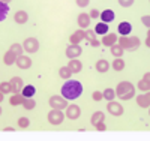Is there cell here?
Instances as JSON below:
<instances>
[{"instance_id": "obj_1", "label": "cell", "mask_w": 150, "mask_h": 141, "mask_svg": "<svg viewBox=\"0 0 150 141\" xmlns=\"http://www.w3.org/2000/svg\"><path fill=\"white\" fill-rule=\"evenodd\" d=\"M83 95V84L77 80H66V83L62 86V96L68 101L78 99Z\"/></svg>"}, {"instance_id": "obj_2", "label": "cell", "mask_w": 150, "mask_h": 141, "mask_svg": "<svg viewBox=\"0 0 150 141\" xmlns=\"http://www.w3.org/2000/svg\"><path fill=\"white\" fill-rule=\"evenodd\" d=\"M116 96L122 101H131L135 96V87L131 81H122L116 87Z\"/></svg>"}, {"instance_id": "obj_3", "label": "cell", "mask_w": 150, "mask_h": 141, "mask_svg": "<svg viewBox=\"0 0 150 141\" xmlns=\"http://www.w3.org/2000/svg\"><path fill=\"white\" fill-rule=\"evenodd\" d=\"M47 119H48V122L51 123V125L57 126V125H62V123H63V120H65V114H63V111L59 110V108H53L51 111L48 113Z\"/></svg>"}, {"instance_id": "obj_4", "label": "cell", "mask_w": 150, "mask_h": 141, "mask_svg": "<svg viewBox=\"0 0 150 141\" xmlns=\"http://www.w3.org/2000/svg\"><path fill=\"white\" fill-rule=\"evenodd\" d=\"M48 104L51 108H59V110H63L66 108L69 104H68V99L63 98V96H60V95H53L51 98L48 99Z\"/></svg>"}, {"instance_id": "obj_5", "label": "cell", "mask_w": 150, "mask_h": 141, "mask_svg": "<svg viewBox=\"0 0 150 141\" xmlns=\"http://www.w3.org/2000/svg\"><path fill=\"white\" fill-rule=\"evenodd\" d=\"M65 116H66L68 119H71V120H77V119H80V116H81V107L77 105V104H69V105L66 107Z\"/></svg>"}, {"instance_id": "obj_6", "label": "cell", "mask_w": 150, "mask_h": 141, "mask_svg": "<svg viewBox=\"0 0 150 141\" xmlns=\"http://www.w3.org/2000/svg\"><path fill=\"white\" fill-rule=\"evenodd\" d=\"M107 110H108V113L111 114V116H116V117L122 116V114L125 113L123 105H122V104H119V102H116V101H108Z\"/></svg>"}, {"instance_id": "obj_7", "label": "cell", "mask_w": 150, "mask_h": 141, "mask_svg": "<svg viewBox=\"0 0 150 141\" xmlns=\"http://www.w3.org/2000/svg\"><path fill=\"white\" fill-rule=\"evenodd\" d=\"M23 48H24V51H27V53H36V51L39 50V41H38L36 38H27V39L23 42Z\"/></svg>"}, {"instance_id": "obj_8", "label": "cell", "mask_w": 150, "mask_h": 141, "mask_svg": "<svg viewBox=\"0 0 150 141\" xmlns=\"http://www.w3.org/2000/svg\"><path fill=\"white\" fill-rule=\"evenodd\" d=\"M83 53V48L78 45V44H71L68 48H66V57L68 59H78Z\"/></svg>"}, {"instance_id": "obj_9", "label": "cell", "mask_w": 150, "mask_h": 141, "mask_svg": "<svg viewBox=\"0 0 150 141\" xmlns=\"http://www.w3.org/2000/svg\"><path fill=\"white\" fill-rule=\"evenodd\" d=\"M11 83V89H12V93H21L23 87H24V81L21 77H12L9 80Z\"/></svg>"}, {"instance_id": "obj_10", "label": "cell", "mask_w": 150, "mask_h": 141, "mask_svg": "<svg viewBox=\"0 0 150 141\" xmlns=\"http://www.w3.org/2000/svg\"><path fill=\"white\" fill-rule=\"evenodd\" d=\"M15 65H17L20 69H29V68L32 66V59H30L29 56L21 54V56H18V57H17Z\"/></svg>"}, {"instance_id": "obj_11", "label": "cell", "mask_w": 150, "mask_h": 141, "mask_svg": "<svg viewBox=\"0 0 150 141\" xmlns=\"http://www.w3.org/2000/svg\"><path fill=\"white\" fill-rule=\"evenodd\" d=\"M90 15L89 14H86V12H81V14L78 15V26H80V29H83V30H87L89 29V26H90Z\"/></svg>"}, {"instance_id": "obj_12", "label": "cell", "mask_w": 150, "mask_h": 141, "mask_svg": "<svg viewBox=\"0 0 150 141\" xmlns=\"http://www.w3.org/2000/svg\"><path fill=\"white\" fill-rule=\"evenodd\" d=\"M137 104H138V107H141V108H149L150 107V90L144 92L140 96H137Z\"/></svg>"}, {"instance_id": "obj_13", "label": "cell", "mask_w": 150, "mask_h": 141, "mask_svg": "<svg viewBox=\"0 0 150 141\" xmlns=\"http://www.w3.org/2000/svg\"><path fill=\"white\" fill-rule=\"evenodd\" d=\"M117 39H119V36H117L116 33H107V35H104V38H102V41H101V44L110 48L111 45H114V44H117Z\"/></svg>"}, {"instance_id": "obj_14", "label": "cell", "mask_w": 150, "mask_h": 141, "mask_svg": "<svg viewBox=\"0 0 150 141\" xmlns=\"http://www.w3.org/2000/svg\"><path fill=\"white\" fill-rule=\"evenodd\" d=\"M117 32H119V35H122V36H128V35L132 32V24H131L129 21H122V23L117 26Z\"/></svg>"}, {"instance_id": "obj_15", "label": "cell", "mask_w": 150, "mask_h": 141, "mask_svg": "<svg viewBox=\"0 0 150 141\" xmlns=\"http://www.w3.org/2000/svg\"><path fill=\"white\" fill-rule=\"evenodd\" d=\"M140 45H141V41H140L138 36H129L126 50H128V51H137V50L140 48Z\"/></svg>"}, {"instance_id": "obj_16", "label": "cell", "mask_w": 150, "mask_h": 141, "mask_svg": "<svg viewBox=\"0 0 150 141\" xmlns=\"http://www.w3.org/2000/svg\"><path fill=\"white\" fill-rule=\"evenodd\" d=\"M95 69H96L99 74H105V72H108V69H110V63H108V60H105V59L98 60V62L95 63Z\"/></svg>"}, {"instance_id": "obj_17", "label": "cell", "mask_w": 150, "mask_h": 141, "mask_svg": "<svg viewBox=\"0 0 150 141\" xmlns=\"http://www.w3.org/2000/svg\"><path fill=\"white\" fill-rule=\"evenodd\" d=\"M114 18H116V14H114V11L112 9H105V11H102L101 12V21L102 23H111V21H114Z\"/></svg>"}, {"instance_id": "obj_18", "label": "cell", "mask_w": 150, "mask_h": 141, "mask_svg": "<svg viewBox=\"0 0 150 141\" xmlns=\"http://www.w3.org/2000/svg\"><path fill=\"white\" fill-rule=\"evenodd\" d=\"M69 69L72 71V74H80L81 69H83V63L78 60V59H71L69 63H68Z\"/></svg>"}, {"instance_id": "obj_19", "label": "cell", "mask_w": 150, "mask_h": 141, "mask_svg": "<svg viewBox=\"0 0 150 141\" xmlns=\"http://www.w3.org/2000/svg\"><path fill=\"white\" fill-rule=\"evenodd\" d=\"M17 57H18V56H17L15 53H12L11 50H8L6 53L3 54V63H5L6 66H11V65H14V63H15Z\"/></svg>"}, {"instance_id": "obj_20", "label": "cell", "mask_w": 150, "mask_h": 141, "mask_svg": "<svg viewBox=\"0 0 150 141\" xmlns=\"http://www.w3.org/2000/svg\"><path fill=\"white\" fill-rule=\"evenodd\" d=\"M84 39V30L83 29H80V30H77V32H74L71 36H69V41H71V44H78L80 45V42Z\"/></svg>"}, {"instance_id": "obj_21", "label": "cell", "mask_w": 150, "mask_h": 141, "mask_svg": "<svg viewBox=\"0 0 150 141\" xmlns=\"http://www.w3.org/2000/svg\"><path fill=\"white\" fill-rule=\"evenodd\" d=\"M27 20H29V15H27L26 11H18V12H15L14 21H15L17 24H26Z\"/></svg>"}, {"instance_id": "obj_22", "label": "cell", "mask_w": 150, "mask_h": 141, "mask_svg": "<svg viewBox=\"0 0 150 141\" xmlns=\"http://www.w3.org/2000/svg\"><path fill=\"white\" fill-rule=\"evenodd\" d=\"M24 98L21 93H12V96H11V99H9V104L12 105V107H17V105H23V102H24Z\"/></svg>"}, {"instance_id": "obj_23", "label": "cell", "mask_w": 150, "mask_h": 141, "mask_svg": "<svg viewBox=\"0 0 150 141\" xmlns=\"http://www.w3.org/2000/svg\"><path fill=\"white\" fill-rule=\"evenodd\" d=\"M125 66H126V63H125V60H123L122 57H116V60H112V63H111V68L114 69L116 72L123 71Z\"/></svg>"}, {"instance_id": "obj_24", "label": "cell", "mask_w": 150, "mask_h": 141, "mask_svg": "<svg viewBox=\"0 0 150 141\" xmlns=\"http://www.w3.org/2000/svg\"><path fill=\"white\" fill-rule=\"evenodd\" d=\"M90 122H92L93 126L99 122H105V113L104 111H95L92 114V117H90Z\"/></svg>"}, {"instance_id": "obj_25", "label": "cell", "mask_w": 150, "mask_h": 141, "mask_svg": "<svg viewBox=\"0 0 150 141\" xmlns=\"http://www.w3.org/2000/svg\"><path fill=\"white\" fill-rule=\"evenodd\" d=\"M35 93H36V89H35V86H32V84L24 86L23 90H21V95H23L24 98H33Z\"/></svg>"}, {"instance_id": "obj_26", "label": "cell", "mask_w": 150, "mask_h": 141, "mask_svg": "<svg viewBox=\"0 0 150 141\" xmlns=\"http://www.w3.org/2000/svg\"><path fill=\"white\" fill-rule=\"evenodd\" d=\"M93 30H95L96 35H102V36H104V35L108 33V24L101 21V23H98V24L95 26V29H93Z\"/></svg>"}, {"instance_id": "obj_27", "label": "cell", "mask_w": 150, "mask_h": 141, "mask_svg": "<svg viewBox=\"0 0 150 141\" xmlns=\"http://www.w3.org/2000/svg\"><path fill=\"white\" fill-rule=\"evenodd\" d=\"M110 51H111V54L114 56V57H123V53H125V50H123L119 44L111 45V47H110Z\"/></svg>"}, {"instance_id": "obj_28", "label": "cell", "mask_w": 150, "mask_h": 141, "mask_svg": "<svg viewBox=\"0 0 150 141\" xmlns=\"http://www.w3.org/2000/svg\"><path fill=\"white\" fill-rule=\"evenodd\" d=\"M8 12H9V3H3V2H0V23L6 20Z\"/></svg>"}, {"instance_id": "obj_29", "label": "cell", "mask_w": 150, "mask_h": 141, "mask_svg": "<svg viewBox=\"0 0 150 141\" xmlns=\"http://www.w3.org/2000/svg\"><path fill=\"white\" fill-rule=\"evenodd\" d=\"M59 75H60V78H63V80H69L72 77V71L69 69V66H62L59 69Z\"/></svg>"}, {"instance_id": "obj_30", "label": "cell", "mask_w": 150, "mask_h": 141, "mask_svg": "<svg viewBox=\"0 0 150 141\" xmlns=\"http://www.w3.org/2000/svg\"><path fill=\"white\" fill-rule=\"evenodd\" d=\"M36 107V101L33 98H26L23 102V108L24 110H33Z\"/></svg>"}, {"instance_id": "obj_31", "label": "cell", "mask_w": 150, "mask_h": 141, "mask_svg": "<svg viewBox=\"0 0 150 141\" xmlns=\"http://www.w3.org/2000/svg\"><path fill=\"white\" fill-rule=\"evenodd\" d=\"M104 93V99H107V101H114V98H117L116 96V90H112V89H105V90L102 92Z\"/></svg>"}, {"instance_id": "obj_32", "label": "cell", "mask_w": 150, "mask_h": 141, "mask_svg": "<svg viewBox=\"0 0 150 141\" xmlns=\"http://www.w3.org/2000/svg\"><path fill=\"white\" fill-rule=\"evenodd\" d=\"M0 92L8 95V93H12V89H11V83L9 81H3L0 83Z\"/></svg>"}, {"instance_id": "obj_33", "label": "cell", "mask_w": 150, "mask_h": 141, "mask_svg": "<svg viewBox=\"0 0 150 141\" xmlns=\"http://www.w3.org/2000/svg\"><path fill=\"white\" fill-rule=\"evenodd\" d=\"M9 50L12 51V53H15L17 56H21V54H23V51H24V48H23L21 44H12Z\"/></svg>"}, {"instance_id": "obj_34", "label": "cell", "mask_w": 150, "mask_h": 141, "mask_svg": "<svg viewBox=\"0 0 150 141\" xmlns=\"http://www.w3.org/2000/svg\"><path fill=\"white\" fill-rule=\"evenodd\" d=\"M84 39H87V42H92L93 39H96V33H95V30H90V29L84 30Z\"/></svg>"}, {"instance_id": "obj_35", "label": "cell", "mask_w": 150, "mask_h": 141, "mask_svg": "<svg viewBox=\"0 0 150 141\" xmlns=\"http://www.w3.org/2000/svg\"><path fill=\"white\" fill-rule=\"evenodd\" d=\"M137 87H138V90H141V92H149V90H150V84L146 83L143 78L137 83Z\"/></svg>"}, {"instance_id": "obj_36", "label": "cell", "mask_w": 150, "mask_h": 141, "mask_svg": "<svg viewBox=\"0 0 150 141\" xmlns=\"http://www.w3.org/2000/svg\"><path fill=\"white\" fill-rule=\"evenodd\" d=\"M18 126L21 128V129H26V128H29V126H30V119H27V117H20V119H18Z\"/></svg>"}, {"instance_id": "obj_37", "label": "cell", "mask_w": 150, "mask_h": 141, "mask_svg": "<svg viewBox=\"0 0 150 141\" xmlns=\"http://www.w3.org/2000/svg\"><path fill=\"white\" fill-rule=\"evenodd\" d=\"M128 41H129V38L128 36H120L119 38V39H117V44L125 50V51H126V47H128Z\"/></svg>"}, {"instance_id": "obj_38", "label": "cell", "mask_w": 150, "mask_h": 141, "mask_svg": "<svg viewBox=\"0 0 150 141\" xmlns=\"http://www.w3.org/2000/svg\"><path fill=\"white\" fill-rule=\"evenodd\" d=\"M92 98H93V101L99 102V101H102V99H104V93H102V92H99V90H96V92H93Z\"/></svg>"}, {"instance_id": "obj_39", "label": "cell", "mask_w": 150, "mask_h": 141, "mask_svg": "<svg viewBox=\"0 0 150 141\" xmlns=\"http://www.w3.org/2000/svg\"><path fill=\"white\" fill-rule=\"evenodd\" d=\"M119 5L122 8H129L134 5V0H119Z\"/></svg>"}, {"instance_id": "obj_40", "label": "cell", "mask_w": 150, "mask_h": 141, "mask_svg": "<svg viewBox=\"0 0 150 141\" xmlns=\"http://www.w3.org/2000/svg\"><path fill=\"white\" fill-rule=\"evenodd\" d=\"M75 3H77L78 8H86V6H89L90 0H75Z\"/></svg>"}, {"instance_id": "obj_41", "label": "cell", "mask_w": 150, "mask_h": 141, "mask_svg": "<svg viewBox=\"0 0 150 141\" xmlns=\"http://www.w3.org/2000/svg\"><path fill=\"white\" fill-rule=\"evenodd\" d=\"M95 128H96L98 131H101V132L107 131V125H105V122H99V123H96V125H95Z\"/></svg>"}, {"instance_id": "obj_42", "label": "cell", "mask_w": 150, "mask_h": 141, "mask_svg": "<svg viewBox=\"0 0 150 141\" xmlns=\"http://www.w3.org/2000/svg\"><path fill=\"white\" fill-rule=\"evenodd\" d=\"M141 23L146 26L147 29H150V15H143L141 17Z\"/></svg>"}, {"instance_id": "obj_43", "label": "cell", "mask_w": 150, "mask_h": 141, "mask_svg": "<svg viewBox=\"0 0 150 141\" xmlns=\"http://www.w3.org/2000/svg\"><path fill=\"white\" fill-rule=\"evenodd\" d=\"M89 15H90V18H99V17H101V14H99L98 9H92Z\"/></svg>"}, {"instance_id": "obj_44", "label": "cell", "mask_w": 150, "mask_h": 141, "mask_svg": "<svg viewBox=\"0 0 150 141\" xmlns=\"http://www.w3.org/2000/svg\"><path fill=\"white\" fill-rule=\"evenodd\" d=\"M143 80H144L146 83H149V84H150V72H146V74L143 75Z\"/></svg>"}, {"instance_id": "obj_45", "label": "cell", "mask_w": 150, "mask_h": 141, "mask_svg": "<svg viewBox=\"0 0 150 141\" xmlns=\"http://www.w3.org/2000/svg\"><path fill=\"white\" fill-rule=\"evenodd\" d=\"M90 45H92V47H99V45H101V41H98V39H93V41L90 42Z\"/></svg>"}, {"instance_id": "obj_46", "label": "cell", "mask_w": 150, "mask_h": 141, "mask_svg": "<svg viewBox=\"0 0 150 141\" xmlns=\"http://www.w3.org/2000/svg\"><path fill=\"white\" fill-rule=\"evenodd\" d=\"M146 45L147 48H150V38H146Z\"/></svg>"}, {"instance_id": "obj_47", "label": "cell", "mask_w": 150, "mask_h": 141, "mask_svg": "<svg viewBox=\"0 0 150 141\" xmlns=\"http://www.w3.org/2000/svg\"><path fill=\"white\" fill-rule=\"evenodd\" d=\"M3 98H5V93L0 92V102H3Z\"/></svg>"}, {"instance_id": "obj_48", "label": "cell", "mask_w": 150, "mask_h": 141, "mask_svg": "<svg viewBox=\"0 0 150 141\" xmlns=\"http://www.w3.org/2000/svg\"><path fill=\"white\" fill-rule=\"evenodd\" d=\"M0 2H3V3H9V2H12V0H0Z\"/></svg>"}, {"instance_id": "obj_49", "label": "cell", "mask_w": 150, "mask_h": 141, "mask_svg": "<svg viewBox=\"0 0 150 141\" xmlns=\"http://www.w3.org/2000/svg\"><path fill=\"white\" fill-rule=\"evenodd\" d=\"M147 38H150V29L147 30Z\"/></svg>"}, {"instance_id": "obj_50", "label": "cell", "mask_w": 150, "mask_h": 141, "mask_svg": "<svg viewBox=\"0 0 150 141\" xmlns=\"http://www.w3.org/2000/svg\"><path fill=\"white\" fill-rule=\"evenodd\" d=\"M0 116H2V107H0Z\"/></svg>"}, {"instance_id": "obj_51", "label": "cell", "mask_w": 150, "mask_h": 141, "mask_svg": "<svg viewBox=\"0 0 150 141\" xmlns=\"http://www.w3.org/2000/svg\"><path fill=\"white\" fill-rule=\"evenodd\" d=\"M149 114H150V107H149Z\"/></svg>"}]
</instances>
